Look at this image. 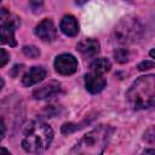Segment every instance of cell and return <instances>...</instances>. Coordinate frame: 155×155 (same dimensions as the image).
I'll use <instances>...</instances> for the list:
<instances>
[{"mask_svg": "<svg viewBox=\"0 0 155 155\" xmlns=\"http://www.w3.org/2000/svg\"><path fill=\"white\" fill-rule=\"evenodd\" d=\"M114 58L119 63H125L128 61V51L126 48H116L114 51Z\"/></svg>", "mask_w": 155, "mask_h": 155, "instance_id": "5bb4252c", "label": "cell"}, {"mask_svg": "<svg viewBox=\"0 0 155 155\" xmlns=\"http://www.w3.org/2000/svg\"><path fill=\"white\" fill-rule=\"evenodd\" d=\"M23 52H24L25 56H28L30 58H36V57L40 56V50L36 46H34V45H27V46H24L23 47Z\"/></svg>", "mask_w": 155, "mask_h": 155, "instance_id": "9a60e30c", "label": "cell"}, {"mask_svg": "<svg viewBox=\"0 0 155 155\" xmlns=\"http://www.w3.org/2000/svg\"><path fill=\"white\" fill-rule=\"evenodd\" d=\"M5 132H6V127H5V124H4L2 119L0 117V140L4 138V136H5Z\"/></svg>", "mask_w": 155, "mask_h": 155, "instance_id": "44dd1931", "label": "cell"}, {"mask_svg": "<svg viewBox=\"0 0 155 155\" xmlns=\"http://www.w3.org/2000/svg\"><path fill=\"white\" fill-rule=\"evenodd\" d=\"M0 153H5V154H10V150L5 149V148H0Z\"/></svg>", "mask_w": 155, "mask_h": 155, "instance_id": "7402d4cb", "label": "cell"}, {"mask_svg": "<svg viewBox=\"0 0 155 155\" xmlns=\"http://www.w3.org/2000/svg\"><path fill=\"white\" fill-rule=\"evenodd\" d=\"M11 17L8 11L6 8H0V21H7Z\"/></svg>", "mask_w": 155, "mask_h": 155, "instance_id": "ffe728a7", "label": "cell"}, {"mask_svg": "<svg viewBox=\"0 0 155 155\" xmlns=\"http://www.w3.org/2000/svg\"><path fill=\"white\" fill-rule=\"evenodd\" d=\"M52 138L53 131L47 124L42 121H31L24 130L22 147L28 153H40L48 148Z\"/></svg>", "mask_w": 155, "mask_h": 155, "instance_id": "6da1fadb", "label": "cell"}, {"mask_svg": "<svg viewBox=\"0 0 155 155\" xmlns=\"http://www.w3.org/2000/svg\"><path fill=\"white\" fill-rule=\"evenodd\" d=\"M54 68L62 75H71L78 69V61L74 56L68 54V53H63L56 58Z\"/></svg>", "mask_w": 155, "mask_h": 155, "instance_id": "5b68a950", "label": "cell"}, {"mask_svg": "<svg viewBox=\"0 0 155 155\" xmlns=\"http://www.w3.org/2000/svg\"><path fill=\"white\" fill-rule=\"evenodd\" d=\"M61 90V85L58 81L51 80L48 82H46L45 85H42L41 87L36 88L33 92V97L35 99H45V98H50L53 97L56 93H58Z\"/></svg>", "mask_w": 155, "mask_h": 155, "instance_id": "9c48e42d", "label": "cell"}, {"mask_svg": "<svg viewBox=\"0 0 155 155\" xmlns=\"http://www.w3.org/2000/svg\"><path fill=\"white\" fill-rule=\"evenodd\" d=\"M46 76V70L42 67H33L30 68L22 78V84L25 87H30L40 81L44 80V78Z\"/></svg>", "mask_w": 155, "mask_h": 155, "instance_id": "30bf717a", "label": "cell"}, {"mask_svg": "<svg viewBox=\"0 0 155 155\" xmlns=\"http://www.w3.org/2000/svg\"><path fill=\"white\" fill-rule=\"evenodd\" d=\"M150 56H151V57H154V51H153V50L150 51Z\"/></svg>", "mask_w": 155, "mask_h": 155, "instance_id": "d4e9b609", "label": "cell"}, {"mask_svg": "<svg viewBox=\"0 0 155 155\" xmlns=\"http://www.w3.org/2000/svg\"><path fill=\"white\" fill-rule=\"evenodd\" d=\"M29 4L34 10H39L42 6V0H29Z\"/></svg>", "mask_w": 155, "mask_h": 155, "instance_id": "d6986e66", "label": "cell"}, {"mask_svg": "<svg viewBox=\"0 0 155 155\" xmlns=\"http://www.w3.org/2000/svg\"><path fill=\"white\" fill-rule=\"evenodd\" d=\"M2 87H4V80L0 78V91L2 90Z\"/></svg>", "mask_w": 155, "mask_h": 155, "instance_id": "cb8c5ba5", "label": "cell"}, {"mask_svg": "<svg viewBox=\"0 0 155 155\" xmlns=\"http://www.w3.org/2000/svg\"><path fill=\"white\" fill-rule=\"evenodd\" d=\"M59 29L62 30V33H64L68 36H76L79 33L78 21L75 19V17H73L70 15L64 16L59 23Z\"/></svg>", "mask_w": 155, "mask_h": 155, "instance_id": "7c38bea8", "label": "cell"}, {"mask_svg": "<svg viewBox=\"0 0 155 155\" xmlns=\"http://www.w3.org/2000/svg\"><path fill=\"white\" fill-rule=\"evenodd\" d=\"M35 34L42 41H53L57 38V29L51 19H42L35 28Z\"/></svg>", "mask_w": 155, "mask_h": 155, "instance_id": "8992f818", "label": "cell"}, {"mask_svg": "<svg viewBox=\"0 0 155 155\" xmlns=\"http://www.w3.org/2000/svg\"><path fill=\"white\" fill-rule=\"evenodd\" d=\"M154 62L153 61H144V62H142V63H139L138 64V69L139 70H148V69H151V68H154Z\"/></svg>", "mask_w": 155, "mask_h": 155, "instance_id": "e0dca14e", "label": "cell"}, {"mask_svg": "<svg viewBox=\"0 0 155 155\" xmlns=\"http://www.w3.org/2000/svg\"><path fill=\"white\" fill-rule=\"evenodd\" d=\"M85 2H87V0H76V4L78 5H84Z\"/></svg>", "mask_w": 155, "mask_h": 155, "instance_id": "603a6c76", "label": "cell"}, {"mask_svg": "<svg viewBox=\"0 0 155 155\" xmlns=\"http://www.w3.org/2000/svg\"><path fill=\"white\" fill-rule=\"evenodd\" d=\"M0 1H1V0H0Z\"/></svg>", "mask_w": 155, "mask_h": 155, "instance_id": "484cf974", "label": "cell"}, {"mask_svg": "<svg viewBox=\"0 0 155 155\" xmlns=\"http://www.w3.org/2000/svg\"><path fill=\"white\" fill-rule=\"evenodd\" d=\"M142 36V25L136 18H124L115 27V38L119 42L128 44L139 40Z\"/></svg>", "mask_w": 155, "mask_h": 155, "instance_id": "277c9868", "label": "cell"}, {"mask_svg": "<svg viewBox=\"0 0 155 155\" xmlns=\"http://www.w3.org/2000/svg\"><path fill=\"white\" fill-rule=\"evenodd\" d=\"M99 42L94 39H85L78 44V51L86 58L94 57L99 52Z\"/></svg>", "mask_w": 155, "mask_h": 155, "instance_id": "8fae6325", "label": "cell"}, {"mask_svg": "<svg viewBox=\"0 0 155 155\" xmlns=\"http://www.w3.org/2000/svg\"><path fill=\"white\" fill-rule=\"evenodd\" d=\"M79 128H80V126L76 125V124H64V125L62 126L61 131H62V133H64V134H69V133L75 132V131L79 130Z\"/></svg>", "mask_w": 155, "mask_h": 155, "instance_id": "2e32d148", "label": "cell"}, {"mask_svg": "<svg viewBox=\"0 0 155 155\" xmlns=\"http://www.w3.org/2000/svg\"><path fill=\"white\" fill-rule=\"evenodd\" d=\"M17 25V22L13 19L10 21V18L0 25V44H6L10 46H16V39H15V28Z\"/></svg>", "mask_w": 155, "mask_h": 155, "instance_id": "52a82bcc", "label": "cell"}, {"mask_svg": "<svg viewBox=\"0 0 155 155\" xmlns=\"http://www.w3.org/2000/svg\"><path fill=\"white\" fill-rule=\"evenodd\" d=\"M7 62H8V53L4 48H0V67H4Z\"/></svg>", "mask_w": 155, "mask_h": 155, "instance_id": "ac0fdd59", "label": "cell"}, {"mask_svg": "<svg viewBox=\"0 0 155 155\" xmlns=\"http://www.w3.org/2000/svg\"><path fill=\"white\" fill-rule=\"evenodd\" d=\"M113 130L108 126H99L86 133L74 147L76 154H101L105 149Z\"/></svg>", "mask_w": 155, "mask_h": 155, "instance_id": "3957f363", "label": "cell"}, {"mask_svg": "<svg viewBox=\"0 0 155 155\" xmlns=\"http://www.w3.org/2000/svg\"><path fill=\"white\" fill-rule=\"evenodd\" d=\"M90 67H91L92 71L98 73V74H104V73L110 70L111 64L107 58H97L91 63Z\"/></svg>", "mask_w": 155, "mask_h": 155, "instance_id": "4fadbf2b", "label": "cell"}, {"mask_svg": "<svg viewBox=\"0 0 155 155\" xmlns=\"http://www.w3.org/2000/svg\"><path fill=\"white\" fill-rule=\"evenodd\" d=\"M127 101L133 109H147L155 103V76L138 78L126 93Z\"/></svg>", "mask_w": 155, "mask_h": 155, "instance_id": "7a4b0ae2", "label": "cell"}, {"mask_svg": "<svg viewBox=\"0 0 155 155\" xmlns=\"http://www.w3.org/2000/svg\"><path fill=\"white\" fill-rule=\"evenodd\" d=\"M107 85V81L102 76V74H98V73H90V74H86L85 76V86H86V90L90 92V93H99Z\"/></svg>", "mask_w": 155, "mask_h": 155, "instance_id": "ba28073f", "label": "cell"}]
</instances>
